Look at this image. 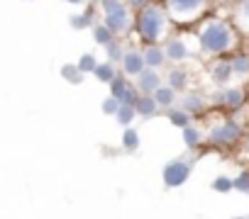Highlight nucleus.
<instances>
[{
    "label": "nucleus",
    "mask_w": 249,
    "mask_h": 219,
    "mask_svg": "<svg viewBox=\"0 0 249 219\" xmlns=\"http://www.w3.org/2000/svg\"><path fill=\"white\" fill-rule=\"evenodd\" d=\"M137 32H140V37L144 42H149L154 47L164 37V32H166V15H164V10L157 8V5H147L144 10H140V15H137Z\"/></svg>",
    "instance_id": "f257e3e1"
},
{
    "label": "nucleus",
    "mask_w": 249,
    "mask_h": 219,
    "mask_svg": "<svg viewBox=\"0 0 249 219\" xmlns=\"http://www.w3.org/2000/svg\"><path fill=\"white\" fill-rule=\"evenodd\" d=\"M200 47L208 54H222L232 47V30L225 22H208L200 30Z\"/></svg>",
    "instance_id": "f03ea898"
},
{
    "label": "nucleus",
    "mask_w": 249,
    "mask_h": 219,
    "mask_svg": "<svg viewBox=\"0 0 249 219\" xmlns=\"http://www.w3.org/2000/svg\"><path fill=\"white\" fill-rule=\"evenodd\" d=\"M103 17H105V27L112 34L124 32L130 27V10L120 0H103Z\"/></svg>",
    "instance_id": "7ed1b4c3"
},
{
    "label": "nucleus",
    "mask_w": 249,
    "mask_h": 219,
    "mask_svg": "<svg viewBox=\"0 0 249 219\" xmlns=\"http://www.w3.org/2000/svg\"><path fill=\"white\" fill-rule=\"evenodd\" d=\"M191 171H193V166H191L188 161H183V158L169 161V163L164 166V173H161L164 185H166V188H181V185L191 178Z\"/></svg>",
    "instance_id": "20e7f679"
},
{
    "label": "nucleus",
    "mask_w": 249,
    "mask_h": 219,
    "mask_svg": "<svg viewBox=\"0 0 249 219\" xmlns=\"http://www.w3.org/2000/svg\"><path fill=\"white\" fill-rule=\"evenodd\" d=\"M239 137H242V129H239L237 122H225V125L213 127V129L208 132V139H210V144H215V146H230V144H234Z\"/></svg>",
    "instance_id": "39448f33"
},
{
    "label": "nucleus",
    "mask_w": 249,
    "mask_h": 219,
    "mask_svg": "<svg viewBox=\"0 0 249 219\" xmlns=\"http://www.w3.org/2000/svg\"><path fill=\"white\" fill-rule=\"evenodd\" d=\"M122 71L127 76H142L147 71V63H144V54L130 49L124 51V59H122Z\"/></svg>",
    "instance_id": "423d86ee"
},
{
    "label": "nucleus",
    "mask_w": 249,
    "mask_h": 219,
    "mask_svg": "<svg viewBox=\"0 0 249 219\" xmlns=\"http://www.w3.org/2000/svg\"><path fill=\"white\" fill-rule=\"evenodd\" d=\"M161 88V78L154 68H147L142 76H137V90H142L144 95H154Z\"/></svg>",
    "instance_id": "0eeeda50"
},
{
    "label": "nucleus",
    "mask_w": 249,
    "mask_h": 219,
    "mask_svg": "<svg viewBox=\"0 0 249 219\" xmlns=\"http://www.w3.org/2000/svg\"><path fill=\"white\" fill-rule=\"evenodd\" d=\"M215 102H222L225 107L237 110V107H242V102H244V93H242V88H225V90H220V93L215 95Z\"/></svg>",
    "instance_id": "6e6552de"
},
{
    "label": "nucleus",
    "mask_w": 249,
    "mask_h": 219,
    "mask_svg": "<svg viewBox=\"0 0 249 219\" xmlns=\"http://www.w3.org/2000/svg\"><path fill=\"white\" fill-rule=\"evenodd\" d=\"M203 3H205V0H169L174 15H181V17L196 15V13L203 8Z\"/></svg>",
    "instance_id": "1a4fd4ad"
},
{
    "label": "nucleus",
    "mask_w": 249,
    "mask_h": 219,
    "mask_svg": "<svg viewBox=\"0 0 249 219\" xmlns=\"http://www.w3.org/2000/svg\"><path fill=\"white\" fill-rule=\"evenodd\" d=\"M164 51H166V59H171V61H183V59H188V56H191L188 47H186L181 39H169Z\"/></svg>",
    "instance_id": "9d476101"
},
{
    "label": "nucleus",
    "mask_w": 249,
    "mask_h": 219,
    "mask_svg": "<svg viewBox=\"0 0 249 219\" xmlns=\"http://www.w3.org/2000/svg\"><path fill=\"white\" fill-rule=\"evenodd\" d=\"M157 100H154V95H142L140 100H137V105H135V110H137V115H142V117H152V115H157Z\"/></svg>",
    "instance_id": "9b49d317"
},
{
    "label": "nucleus",
    "mask_w": 249,
    "mask_h": 219,
    "mask_svg": "<svg viewBox=\"0 0 249 219\" xmlns=\"http://www.w3.org/2000/svg\"><path fill=\"white\" fill-rule=\"evenodd\" d=\"M164 61H166V51H164V49H159L157 44H154V47H149V49H144V63H147L149 68H159Z\"/></svg>",
    "instance_id": "f8f14e48"
},
{
    "label": "nucleus",
    "mask_w": 249,
    "mask_h": 219,
    "mask_svg": "<svg viewBox=\"0 0 249 219\" xmlns=\"http://www.w3.org/2000/svg\"><path fill=\"white\" fill-rule=\"evenodd\" d=\"M154 100H157L159 107H171L174 100H176V90H174L171 85H161V88L154 93Z\"/></svg>",
    "instance_id": "ddd939ff"
},
{
    "label": "nucleus",
    "mask_w": 249,
    "mask_h": 219,
    "mask_svg": "<svg viewBox=\"0 0 249 219\" xmlns=\"http://www.w3.org/2000/svg\"><path fill=\"white\" fill-rule=\"evenodd\" d=\"M130 88H132V85H130L127 80H124V76H120V73H117V78L110 83V95H112V97H117V100L122 102V97L130 93Z\"/></svg>",
    "instance_id": "4468645a"
},
{
    "label": "nucleus",
    "mask_w": 249,
    "mask_h": 219,
    "mask_svg": "<svg viewBox=\"0 0 249 219\" xmlns=\"http://www.w3.org/2000/svg\"><path fill=\"white\" fill-rule=\"evenodd\" d=\"M232 63L230 61H222V63H215L213 66V80L215 83H227L230 78H232Z\"/></svg>",
    "instance_id": "2eb2a0df"
},
{
    "label": "nucleus",
    "mask_w": 249,
    "mask_h": 219,
    "mask_svg": "<svg viewBox=\"0 0 249 219\" xmlns=\"http://www.w3.org/2000/svg\"><path fill=\"white\" fill-rule=\"evenodd\" d=\"M205 107V100H203V95H198V93H188L186 97H183V110L191 115V112H200V110Z\"/></svg>",
    "instance_id": "dca6fc26"
},
{
    "label": "nucleus",
    "mask_w": 249,
    "mask_h": 219,
    "mask_svg": "<svg viewBox=\"0 0 249 219\" xmlns=\"http://www.w3.org/2000/svg\"><path fill=\"white\" fill-rule=\"evenodd\" d=\"M61 78L66 83H71V85H78L83 80V73H81V68L76 63H66V66H61Z\"/></svg>",
    "instance_id": "f3484780"
},
{
    "label": "nucleus",
    "mask_w": 249,
    "mask_h": 219,
    "mask_svg": "<svg viewBox=\"0 0 249 219\" xmlns=\"http://www.w3.org/2000/svg\"><path fill=\"white\" fill-rule=\"evenodd\" d=\"M122 146L127 149V151L140 149V134H137L135 127H124V132H122Z\"/></svg>",
    "instance_id": "a211bd4d"
},
{
    "label": "nucleus",
    "mask_w": 249,
    "mask_h": 219,
    "mask_svg": "<svg viewBox=\"0 0 249 219\" xmlns=\"http://www.w3.org/2000/svg\"><path fill=\"white\" fill-rule=\"evenodd\" d=\"M100 83H112L115 78H117V73H115V66L112 63H98V68H95V73H93Z\"/></svg>",
    "instance_id": "6ab92c4d"
},
{
    "label": "nucleus",
    "mask_w": 249,
    "mask_h": 219,
    "mask_svg": "<svg viewBox=\"0 0 249 219\" xmlns=\"http://www.w3.org/2000/svg\"><path fill=\"white\" fill-rule=\"evenodd\" d=\"M135 115H137V110L132 107V105H122L120 110H117V115H115V120L122 125V127H130V122L135 120Z\"/></svg>",
    "instance_id": "aec40b11"
},
{
    "label": "nucleus",
    "mask_w": 249,
    "mask_h": 219,
    "mask_svg": "<svg viewBox=\"0 0 249 219\" xmlns=\"http://www.w3.org/2000/svg\"><path fill=\"white\" fill-rule=\"evenodd\" d=\"M93 39H95V44L107 47V44H112V42H115V34H112L105 25H98V27L93 30Z\"/></svg>",
    "instance_id": "412c9836"
},
{
    "label": "nucleus",
    "mask_w": 249,
    "mask_h": 219,
    "mask_svg": "<svg viewBox=\"0 0 249 219\" xmlns=\"http://www.w3.org/2000/svg\"><path fill=\"white\" fill-rule=\"evenodd\" d=\"M169 122H171L174 127H181V129H186V127L191 125V117H188V112H186V110H171V112H169Z\"/></svg>",
    "instance_id": "4be33fe9"
},
{
    "label": "nucleus",
    "mask_w": 249,
    "mask_h": 219,
    "mask_svg": "<svg viewBox=\"0 0 249 219\" xmlns=\"http://www.w3.org/2000/svg\"><path fill=\"white\" fill-rule=\"evenodd\" d=\"M200 139H203V137H200V132H198L196 127H191V125H188V127L183 129V144H186L188 149H198Z\"/></svg>",
    "instance_id": "5701e85b"
},
{
    "label": "nucleus",
    "mask_w": 249,
    "mask_h": 219,
    "mask_svg": "<svg viewBox=\"0 0 249 219\" xmlns=\"http://www.w3.org/2000/svg\"><path fill=\"white\" fill-rule=\"evenodd\" d=\"M78 68H81V73L86 76V73H95V68H98V61H95V56L93 54H83L81 59H78V63H76Z\"/></svg>",
    "instance_id": "b1692460"
},
{
    "label": "nucleus",
    "mask_w": 249,
    "mask_h": 219,
    "mask_svg": "<svg viewBox=\"0 0 249 219\" xmlns=\"http://www.w3.org/2000/svg\"><path fill=\"white\" fill-rule=\"evenodd\" d=\"M186 80H188V76H186V71H183V68H174V71L169 73V83H171V88H174V90H183Z\"/></svg>",
    "instance_id": "393cba45"
},
{
    "label": "nucleus",
    "mask_w": 249,
    "mask_h": 219,
    "mask_svg": "<svg viewBox=\"0 0 249 219\" xmlns=\"http://www.w3.org/2000/svg\"><path fill=\"white\" fill-rule=\"evenodd\" d=\"M69 22H71L73 30H83V27H88V25L93 22V10H86L83 15H73Z\"/></svg>",
    "instance_id": "a878e982"
},
{
    "label": "nucleus",
    "mask_w": 249,
    "mask_h": 219,
    "mask_svg": "<svg viewBox=\"0 0 249 219\" xmlns=\"http://www.w3.org/2000/svg\"><path fill=\"white\" fill-rule=\"evenodd\" d=\"M232 71L234 73H239V76H244V73H249V56H244V54H239V56H232Z\"/></svg>",
    "instance_id": "bb28decb"
},
{
    "label": "nucleus",
    "mask_w": 249,
    "mask_h": 219,
    "mask_svg": "<svg viewBox=\"0 0 249 219\" xmlns=\"http://www.w3.org/2000/svg\"><path fill=\"white\" fill-rule=\"evenodd\" d=\"M210 188H213L215 192H230V190H234V188H232V178H227V175H217Z\"/></svg>",
    "instance_id": "cd10ccee"
},
{
    "label": "nucleus",
    "mask_w": 249,
    "mask_h": 219,
    "mask_svg": "<svg viewBox=\"0 0 249 219\" xmlns=\"http://www.w3.org/2000/svg\"><path fill=\"white\" fill-rule=\"evenodd\" d=\"M232 188L239 190V192H244V195H249V173L244 171V173L234 175V178H232Z\"/></svg>",
    "instance_id": "c85d7f7f"
},
{
    "label": "nucleus",
    "mask_w": 249,
    "mask_h": 219,
    "mask_svg": "<svg viewBox=\"0 0 249 219\" xmlns=\"http://www.w3.org/2000/svg\"><path fill=\"white\" fill-rule=\"evenodd\" d=\"M120 107H122V102H120L117 97H112V95L103 100V112H105V115H117Z\"/></svg>",
    "instance_id": "c756f323"
},
{
    "label": "nucleus",
    "mask_w": 249,
    "mask_h": 219,
    "mask_svg": "<svg viewBox=\"0 0 249 219\" xmlns=\"http://www.w3.org/2000/svg\"><path fill=\"white\" fill-rule=\"evenodd\" d=\"M122 59H124V51H122V47H120L117 42L107 44V61L112 63V61H122Z\"/></svg>",
    "instance_id": "7c9ffc66"
},
{
    "label": "nucleus",
    "mask_w": 249,
    "mask_h": 219,
    "mask_svg": "<svg viewBox=\"0 0 249 219\" xmlns=\"http://www.w3.org/2000/svg\"><path fill=\"white\" fill-rule=\"evenodd\" d=\"M127 3H130L132 8H137V10H144V8L149 5V0H127Z\"/></svg>",
    "instance_id": "2f4dec72"
},
{
    "label": "nucleus",
    "mask_w": 249,
    "mask_h": 219,
    "mask_svg": "<svg viewBox=\"0 0 249 219\" xmlns=\"http://www.w3.org/2000/svg\"><path fill=\"white\" fill-rule=\"evenodd\" d=\"M239 15L249 22V0H244V3H242V8H239Z\"/></svg>",
    "instance_id": "473e14b6"
},
{
    "label": "nucleus",
    "mask_w": 249,
    "mask_h": 219,
    "mask_svg": "<svg viewBox=\"0 0 249 219\" xmlns=\"http://www.w3.org/2000/svg\"><path fill=\"white\" fill-rule=\"evenodd\" d=\"M66 3H71V5H81L83 0H66Z\"/></svg>",
    "instance_id": "72a5a7b5"
},
{
    "label": "nucleus",
    "mask_w": 249,
    "mask_h": 219,
    "mask_svg": "<svg viewBox=\"0 0 249 219\" xmlns=\"http://www.w3.org/2000/svg\"><path fill=\"white\" fill-rule=\"evenodd\" d=\"M234 219H247V217H234Z\"/></svg>",
    "instance_id": "f704fd0d"
},
{
    "label": "nucleus",
    "mask_w": 249,
    "mask_h": 219,
    "mask_svg": "<svg viewBox=\"0 0 249 219\" xmlns=\"http://www.w3.org/2000/svg\"><path fill=\"white\" fill-rule=\"evenodd\" d=\"M247 219H249V217H247Z\"/></svg>",
    "instance_id": "c9c22d12"
}]
</instances>
